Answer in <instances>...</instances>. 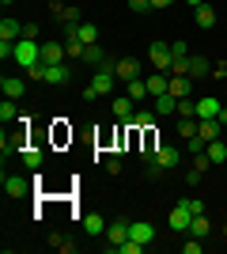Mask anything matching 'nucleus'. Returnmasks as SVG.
Returning <instances> with one entry per match:
<instances>
[{"label":"nucleus","mask_w":227,"mask_h":254,"mask_svg":"<svg viewBox=\"0 0 227 254\" xmlns=\"http://www.w3.org/2000/svg\"><path fill=\"white\" fill-rule=\"evenodd\" d=\"M49 247H53V251H61V254H72V251H76V243H68L65 235H49Z\"/></svg>","instance_id":"31"},{"label":"nucleus","mask_w":227,"mask_h":254,"mask_svg":"<svg viewBox=\"0 0 227 254\" xmlns=\"http://www.w3.org/2000/svg\"><path fill=\"white\" fill-rule=\"evenodd\" d=\"M76 31H80V42H84V46L98 42V27H95V23H76Z\"/></svg>","instance_id":"23"},{"label":"nucleus","mask_w":227,"mask_h":254,"mask_svg":"<svg viewBox=\"0 0 227 254\" xmlns=\"http://www.w3.org/2000/svg\"><path fill=\"white\" fill-rule=\"evenodd\" d=\"M0 122H19V110H15V99L4 95V103H0Z\"/></svg>","instance_id":"27"},{"label":"nucleus","mask_w":227,"mask_h":254,"mask_svg":"<svg viewBox=\"0 0 227 254\" xmlns=\"http://www.w3.org/2000/svg\"><path fill=\"white\" fill-rule=\"evenodd\" d=\"M171 53H174V61H178V57H185L189 50H185V42H171Z\"/></svg>","instance_id":"40"},{"label":"nucleus","mask_w":227,"mask_h":254,"mask_svg":"<svg viewBox=\"0 0 227 254\" xmlns=\"http://www.w3.org/2000/svg\"><path fill=\"white\" fill-rule=\"evenodd\" d=\"M182 205L193 212V216H197V212H205V201H201V197H182Z\"/></svg>","instance_id":"36"},{"label":"nucleus","mask_w":227,"mask_h":254,"mask_svg":"<svg viewBox=\"0 0 227 254\" xmlns=\"http://www.w3.org/2000/svg\"><path fill=\"white\" fill-rule=\"evenodd\" d=\"M106 171H110V175H121V156H110L106 159Z\"/></svg>","instance_id":"38"},{"label":"nucleus","mask_w":227,"mask_h":254,"mask_svg":"<svg viewBox=\"0 0 227 254\" xmlns=\"http://www.w3.org/2000/svg\"><path fill=\"white\" fill-rule=\"evenodd\" d=\"M174 0H151V8H171Z\"/></svg>","instance_id":"43"},{"label":"nucleus","mask_w":227,"mask_h":254,"mask_svg":"<svg viewBox=\"0 0 227 254\" xmlns=\"http://www.w3.org/2000/svg\"><path fill=\"white\" fill-rule=\"evenodd\" d=\"M197 27H216V8L201 4V8H197Z\"/></svg>","instance_id":"26"},{"label":"nucleus","mask_w":227,"mask_h":254,"mask_svg":"<svg viewBox=\"0 0 227 254\" xmlns=\"http://www.w3.org/2000/svg\"><path fill=\"white\" fill-rule=\"evenodd\" d=\"M178 137H197V118H182V122H178Z\"/></svg>","instance_id":"30"},{"label":"nucleus","mask_w":227,"mask_h":254,"mask_svg":"<svg viewBox=\"0 0 227 254\" xmlns=\"http://www.w3.org/2000/svg\"><path fill=\"white\" fill-rule=\"evenodd\" d=\"M133 99L129 95H121V99H114V118H121V122H133Z\"/></svg>","instance_id":"20"},{"label":"nucleus","mask_w":227,"mask_h":254,"mask_svg":"<svg viewBox=\"0 0 227 254\" xmlns=\"http://www.w3.org/2000/svg\"><path fill=\"white\" fill-rule=\"evenodd\" d=\"M65 42H42V64H65Z\"/></svg>","instance_id":"7"},{"label":"nucleus","mask_w":227,"mask_h":254,"mask_svg":"<svg viewBox=\"0 0 227 254\" xmlns=\"http://www.w3.org/2000/svg\"><path fill=\"white\" fill-rule=\"evenodd\" d=\"M84 232L87 235H106V220H102V212H87V216H84Z\"/></svg>","instance_id":"14"},{"label":"nucleus","mask_w":227,"mask_h":254,"mask_svg":"<svg viewBox=\"0 0 227 254\" xmlns=\"http://www.w3.org/2000/svg\"><path fill=\"white\" fill-rule=\"evenodd\" d=\"M129 239H136V243H155V224H148V220H133L129 224Z\"/></svg>","instance_id":"6"},{"label":"nucleus","mask_w":227,"mask_h":254,"mask_svg":"<svg viewBox=\"0 0 227 254\" xmlns=\"http://www.w3.org/2000/svg\"><path fill=\"white\" fill-rule=\"evenodd\" d=\"M42 84H68V68H65V64H45Z\"/></svg>","instance_id":"13"},{"label":"nucleus","mask_w":227,"mask_h":254,"mask_svg":"<svg viewBox=\"0 0 227 254\" xmlns=\"http://www.w3.org/2000/svg\"><path fill=\"white\" fill-rule=\"evenodd\" d=\"M174 99H189V76H171V87H167Z\"/></svg>","instance_id":"21"},{"label":"nucleus","mask_w":227,"mask_h":254,"mask_svg":"<svg viewBox=\"0 0 227 254\" xmlns=\"http://www.w3.org/2000/svg\"><path fill=\"white\" fill-rule=\"evenodd\" d=\"M136 76H140V61L121 57V61H118V80H125V84H129V80H136Z\"/></svg>","instance_id":"10"},{"label":"nucleus","mask_w":227,"mask_h":254,"mask_svg":"<svg viewBox=\"0 0 227 254\" xmlns=\"http://www.w3.org/2000/svg\"><path fill=\"white\" fill-rule=\"evenodd\" d=\"M208 232H212V224H208V216H205V212H197L193 220H189V235H193V239H205Z\"/></svg>","instance_id":"17"},{"label":"nucleus","mask_w":227,"mask_h":254,"mask_svg":"<svg viewBox=\"0 0 227 254\" xmlns=\"http://www.w3.org/2000/svg\"><path fill=\"white\" fill-rule=\"evenodd\" d=\"M42 159H45V152H42V148H34V144H27V148H23V163H27L31 171L42 167Z\"/></svg>","instance_id":"22"},{"label":"nucleus","mask_w":227,"mask_h":254,"mask_svg":"<svg viewBox=\"0 0 227 254\" xmlns=\"http://www.w3.org/2000/svg\"><path fill=\"white\" fill-rule=\"evenodd\" d=\"M185 4H189V8H201V4H205V0H185Z\"/></svg>","instance_id":"44"},{"label":"nucleus","mask_w":227,"mask_h":254,"mask_svg":"<svg viewBox=\"0 0 227 254\" xmlns=\"http://www.w3.org/2000/svg\"><path fill=\"white\" fill-rule=\"evenodd\" d=\"M178 163H182V152L171 148V144H159V148H155V156H151V163H148V175H163V171H174Z\"/></svg>","instance_id":"1"},{"label":"nucleus","mask_w":227,"mask_h":254,"mask_svg":"<svg viewBox=\"0 0 227 254\" xmlns=\"http://www.w3.org/2000/svg\"><path fill=\"white\" fill-rule=\"evenodd\" d=\"M106 91H114V72H106V68H95V76H91V84H87L84 99H87V103H95V99H102Z\"/></svg>","instance_id":"2"},{"label":"nucleus","mask_w":227,"mask_h":254,"mask_svg":"<svg viewBox=\"0 0 227 254\" xmlns=\"http://www.w3.org/2000/svg\"><path fill=\"white\" fill-rule=\"evenodd\" d=\"M212 76H216V80H227V61H220V64H212Z\"/></svg>","instance_id":"39"},{"label":"nucleus","mask_w":227,"mask_h":254,"mask_svg":"<svg viewBox=\"0 0 227 254\" xmlns=\"http://www.w3.org/2000/svg\"><path fill=\"white\" fill-rule=\"evenodd\" d=\"M205 152H208V159H212V163H216V167H224V163H227V144H224V140H208V144H205Z\"/></svg>","instance_id":"12"},{"label":"nucleus","mask_w":227,"mask_h":254,"mask_svg":"<svg viewBox=\"0 0 227 254\" xmlns=\"http://www.w3.org/2000/svg\"><path fill=\"white\" fill-rule=\"evenodd\" d=\"M193 76H212V61H208V57H201V53H197V57H189V80H193Z\"/></svg>","instance_id":"18"},{"label":"nucleus","mask_w":227,"mask_h":254,"mask_svg":"<svg viewBox=\"0 0 227 254\" xmlns=\"http://www.w3.org/2000/svg\"><path fill=\"white\" fill-rule=\"evenodd\" d=\"M84 61L87 64H95V68H98V64H102V61H106V53H102V46H87V50H84Z\"/></svg>","instance_id":"28"},{"label":"nucleus","mask_w":227,"mask_h":254,"mask_svg":"<svg viewBox=\"0 0 227 254\" xmlns=\"http://www.w3.org/2000/svg\"><path fill=\"white\" fill-rule=\"evenodd\" d=\"M205 251V247H201V239H193V235H189V243H182V254H201Z\"/></svg>","instance_id":"37"},{"label":"nucleus","mask_w":227,"mask_h":254,"mask_svg":"<svg viewBox=\"0 0 227 254\" xmlns=\"http://www.w3.org/2000/svg\"><path fill=\"white\" fill-rule=\"evenodd\" d=\"M129 99H133V103H140V99H148V84H144L140 76H136V80H129Z\"/></svg>","instance_id":"29"},{"label":"nucleus","mask_w":227,"mask_h":254,"mask_svg":"<svg viewBox=\"0 0 227 254\" xmlns=\"http://www.w3.org/2000/svg\"><path fill=\"white\" fill-rule=\"evenodd\" d=\"M23 38V23H15L8 15V19H0V42H19Z\"/></svg>","instance_id":"9"},{"label":"nucleus","mask_w":227,"mask_h":254,"mask_svg":"<svg viewBox=\"0 0 227 254\" xmlns=\"http://www.w3.org/2000/svg\"><path fill=\"white\" fill-rule=\"evenodd\" d=\"M144 84H148V95H163V91L171 87V72H159V68H155L151 76H144Z\"/></svg>","instance_id":"8"},{"label":"nucleus","mask_w":227,"mask_h":254,"mask_svg":"<svg viewBox=\"0 0 227 254\" xmlns=\"http://www.w3.org/2000/svg\"><path fill=\"white\" fill-rule=\"evenodd\" d=\"M171 76H189V61H185V57L171 61Z\"/></svg>","instance_id":"34"},{"label":"nucleus","mask_w":227,"mask_h":254,"mask_svg":"<svg viewBox=\"0 0 227 254\" xmlns=\"http://www.w3.org/2000/svg\"><path fill=\"white\" fill-rule=\"evenodd\" d=\"M189 220H193V212L185 209L182 201L171 209V216H167V224H171V232H189Z\"/></svg>","instance_id":"5"},{"label":"nucleus","mask_w":227,"mask_h":254,"mask_svg":"<svg viewBox=\"0 0 227 254\" xmlns=\"http://www.w3.org/2000/svg\"><path fill=\"white\" fill-rule=\"evenodd\" d=\"M129 11L133 15H144V11H151V0H129Z\"/></svg>","instance_id":"35"},{"label":"nucleus","mask_w":227,"mask_h":254,"mask_svg":"<svg viewBox=\"0 0 227 254\" xmlns=\"http://www.w3.org/2000/svg\"><path fill=\"white\" fill-rule=\"evenodd\" d=\"M197 137L205 140V144H208V140H216L220 137V122H216V118H212V122H201V118H197Z\"/></svg>","instance_id":"15"},{"label":"nucleus","mask_w":227,"mask_h":254,"mask_svg":"<svg viewBox=\"0 0 227 254\" xmlns=\"http://www.w3.org/2000/svg\"><path fill=\"white\" fill-rule=\"evenodd\" d=\"M129 216H121V220H110L106 224V251H118L125 239H129Z\"/></svg>","instance_id":"3"},{"label":"nucleus","mask_w":227,"mask_h":254,"mask_svg":"<svg viewBox=\"0 0 227 254\" xmlns=\"http://www.w3.org/2000/svg\"><path fill=\"white\" fill-rule=\"evenodd\" d=\"M140 251H144V243H136V239H125V243H121L114 254H140Z\"/></svg>","instance_id":"33"},{"label":"nucleus","mask_w":227,"mask_h":254,"mask_svg":"<svg viewBox=\"0 0 227 254\" xmlns=\"http://www.w3.org/2000/svg\"><path fill=\"white\" fill-rule=\"evenodd\" d=\"M23 38H34V42H38V27H34V23H23Z\"/></svg>","instance_id":"41"},{"label":"nucleus","mask_w":227,"mask_h":254,"mask_svg":"<svg viewBox=\"0 0 227 254\" xmlns=\"http://www.w3.org/2000/svg\"><path fill=\"white\" fill-rule=\"evenodd\" d=\"M178 114L182 118H197V103L193 99H178Z\"/></svg>","instance_id":"32"},{"label":"nucleus","mask_w":227,"mask_h":254,"mask_svg":"<svg viewBox=\"0 0 227 254\" xmlns=\"http://www.w3.org/2000/svg\"><path fill=\"white\" fill-rule=\"evenodd\" d=\"M155 114H178V99H174L171 91L155 95Z\"/></svg>","instance_id":"16"},{"label":"nucleus","mask_w":227,"mask_h":254,"mask_svg":"<svg viewBox=\"0 0 227 254\" xmlns=\"http://www.w3.org/2000/svg\"><path fill=\"white\" fill-rule=\"evenodd\" d=\"M220 114V103L212 95H205V99H197V118H201V122H212V118Z\"/></svg>","instance_id":"11"},{"label":"nucleus","mask_w":227,"mask_h":254,"mask_svg":"<svg viewBox=\"0 0 227 254\" xmlns=\"http://www.w3.org/2000/svg\"><path fill=\"white\" fill-rule=\"evenodd\" d=\"M148 61L155 64L159 72H171V61H174L171 46H167V42H151V46H148Z\"/></svg>","instance_id":"4"},{"label":"nucleus","mask_w":227,"mask_h":254,"mask_svg":"<svg viewBox=\"0 0 227 254\" xmlns=\"http://www.w3.org/2000/svg\"><path fill=\"white\" fill-rule=\"evenodd\" d=\"M0 4H4V8H11V4H15V0H0Z\"/></svg>","instance_id":"45"},{"label":"nucleus","mask_w":227,"mask_h":254,"mask_svg":"<svg viewBox=\"0 0 227 254\" xmlns=\"http://www.w3.org/2000/svg\"><path fill=\"white\" fill-rule=\"evenodd\" d=\"M151 122H155V110H136L129 126H133V129H151Z\"/></svg>","instance_id":"25"},{"label":"nucleus","mask_w":227,"mask_h":254,"mask_svg":"<svg viewBox=\"0 0 227 254\" xmlns=\"http://www.w3.org/2000/svg\"><path fill=\"white\" fill-rule=\"evenodd\" d=\"M0 87H4V95H8V99H19L23 95V80H19V76H4Z\"/></svg>","instance_id":"24"},{"label":"nucleus","mask_w":227,"mask_h":254,"mask_svg":"<svg viewBox=\"0 0 227 254\" xmlns=\"http://www.w3.org/2000/svg\"><path fill=\"white\" fill-rule=\"evenodd\" d=\"M216 122H220V126H227V106H220V114H216Z\"/></svg>","instance_id":"42"},{"label":"nucleus","mask_w":227,"mask_h":254,"mask_svg":"<svg viewBox=\"0 0 227 254\" xmlns=\"http://www.w3.org/2000/svg\"><path fill=\"white\" fill-rule=\"evenodd\" d=\"M4 193H8V197H23V193H27V182H23L19 175H4Z\"/></svg>","instance_id":"19"}]
</instances>
